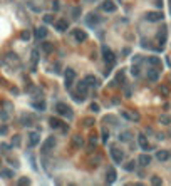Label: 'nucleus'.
Masks as SVG:
<instances>
[{"label":"nucleus","mask_w":171,"mask_h":186,"mask_svg":"<svg viewBox=\"0 0 171 186\" xmlns=\"http://www.w3.org/2000/svg\"><path fill=\"white\" fill-rule=\"evenodd\" d=\"M56 111L59 116H62V118H67V119H72L74 118V112H72V107L67 106V104L64 102H57L56 104Z\"/></svg>","instance_id":"nucleus-1"},{"label":"nucleus","mask_w":171,"mask_h":186,"mask_svg":"<svg viewBox=\"0 0 171 186\" xmlns=\"http://www.w3.org/2000/svg\"><path fill=\"white\" fill-rule=\"evenodd\" d=\"M101 52H102V59L106 61V64H114V62H116V56H114V52L111 50L108 45L101 47Z\"/></svg>","instance_id":"nucleus-2"},{"label":"nucleus","mask_w":171,"mask_h":186,"mask_svg":"<svg viewBox=\"0 0 171 186\" xmlns=\"http://www.w3.org/2000/svg\"><path fill=\"white\" fill-rule=\"evenodd\" d=\"M54 146H56V138L54 136H51V138H47L44 143H42V146H40V153L42 154H47L49 151H52L54 149Z\"/></svg>","instance_id":"nucleus-3"},{"label":"nucleus","mask_w":171,"mask_h":186,"mask_svg":"<svg viewBox=\"0 0 171 186\" xmlns=\"http://www.w3.org/2000/svg\"><path fill=\"white\" fill-rule=\"evenodd\" d=\"M111 158H113L114 163L121 164V163H123V159H124V154H123V151H121V149H118V148H113V149H111Z\"/></svg>","instance_id":"nucleus-4"},{"label":"nucleus","mask_w":171,"mask_h":186,"mask_svg":"<svg viewBox=\"0 0 171 186\" xmlns=\"http://www.w3.org/2000/svg\"><path fill=\"white\" fill-rule=\"evenodd\" d=\"M123 118L124 119H128V121H134V123H138L141 119V116H139V112H136V111H123Z\"/></svg>","instance_id":"nucleus-5"},{"label":"nucleus","mask_w":171,"mask_h":186,"mask_svg":"<svg viewBox=\"0 0 171 186\" xmlns=\"http://www.w3.org/2000/svg\"><path fill=\"white\" fill-rule=\"evenodd\" d=\"M101 9H102L104 12H108V14H114V12L118 10L116 4H114V2H111V0H106V2H102V4H101Z\"/></svg>","instance_id":"nucleus-6"},{"label":"nucleus","mask_w":171,"mask_h":186,"mask_svg":"<svg viewBox=\"0 0 171 186\" xmlns=\"http://www.w3.org/2000/svg\"><path fill=\"white\" fill-rule=\"evenodd\" d=\"M116 178H118V173H116V169H114L113 166H111V168H108V171H106V183H108V185H113L114 181H116Z\"/></svg>","instance_id":"nucleus-7"},{"label":"nucleus","mask_w":171,"mask_h":186,"mask_svg":"<svg viewBox=\"0 0 171 186\" xmlns=\"http://www.w3.org/2000/svg\"><path fill=\"white\" fill-rule=\"evenodd\" d=\"M34 116H32V114H24V116H22L20 118V124L22 126H25V128H30L32 124H34Z\"/></svg>","instance_id":"nucleus-8"},{"label":"nucleus","mask_w":171,"mask_h":186,"mask_svg":"<svg viewBox=\"0 0 171 186\" xmlns=\"http://www.w3.org/2000/svg\"><path fill=\"white\" fill-rule=\"evenodd\" d=\"M54 27H56V30H59V32H66L69 29V22L64 20V19H61V20L54 22Z\"/></svg>","instance_id":"nucleus-9"},{"label":"nucleus","mask_w":171,"mask_h":186,"mask_svg":"<svg viewBox=\"0 0 171 186\" xmlns=\"http://www.w3.org/2000/svg\"><path fill=\"white\" fill-rule=\"evenodd\" d=\"M74 37H76L77 42H86L87 40V32L81 30V29H76V30H74Z\"/></svg>","instance_id":"nucleus-10"},{"label":"nucleus","mask_w":171,"mask_h":186,"mask_svg":"<svg viewBox=\"0 0 171 186\" xmlns=\"http://www.w3.org/2000/svg\"><path fill=\"white\" fill-rule=\"evenodd\" d=\"M39 143H40V134H39V133H30V134H29V146L34 148V146H37Z\"/></svg>","instance_id":"nucleus-11"},{"label":"nucleus","mask_w":171,"mask_h":186,"mask_svg":"<svg viewBox=\"0 0 171 186\" xmlns=\"http://www.w3.org/2000/svg\"><path fill=\"white\" fill-rule=\"evenodd\" d=\"M5 62L7 64H10V66H14V64H15L17 67H19V66H20V61H19V57H17V54H7V57H5Z\"/></svg>","instance_id":"nucleus-12"},{"label":"nucleus","mask_w":171,"mask_h":186,"mask_svg":"<svg viewBox=\"0 0 171 186\" xmlns=\"http://www.w3.org/2000/svg\"><path fill=\"white\" fill-rule=\"evenodd\" d=\"M71 144H72V148H74V149H79V148H81V146L84 144L82 136H79V134L72 136V139H71Z\"/></svg>","instance_id":"nucleus-13"},{"label":"nucleus","mask_w":171,"mask_h":186,"mask_svg":"<svg viewBox=\"0 0 171 186\" xmlns=\"http://www.w3.org/2000/svg\"><path fill=\"white\" fill-rule=\"evenodd\" d=\"M146 19L149 22H158V20L163 19V14H161V12H148V14H146Z\"/></svg>","instance_id":"nucleus-14"},{"label":"nucleus","mask_w":171,"mask_h":186,"mask_svg":"<svg viewBox=\"0 0 171 186\" xmlns=\"http://www.w3.org/2000/svg\"><path fill=\"white\" fill-rule=\"evenodd\" d=\"M138 143H139L141 149H144V151L151 149V146H149V143H148V139H146L144 134H139V136H138Z\"/></svg>","instance_id":"nucleus-15"},{"label":"nucleus","mask_w":171,"mask_h":186,"mask_svg":"<svg viewBox=\"0 0 171 186\" xmlns=\"http://www.w3.org/2000/svg\"><path fill=\"white\" fill-rule=\"evenodd\" d=\"M84 81H86V84H87V86H91V87H97V86H99L97 77H96V76H92V74L86 76V79H84Z\"/></svg>","instance_id":"nucleus-16"},{"label":"nucleus","mask_w":171,"mask_h":186,"mask_svg":"<svg viewBox=\"0 0 171 186\" xmlns=\"http://www.w3.org/2000/svg\"><path fill=\"white\" fill-rule=\"evenodd\" d=\"M32 107L35 109V111H45V107H47V104H45V101L44 99H39V101H34L32 102Z\"/></svg>","instance_id":"nucleus-17"},{"label":"nucleus","mask_w":171,"mask_h":186,"mask_svg":"<svg viewBox=\"0 0 171 186\" xmlns=\"http://www.w3.org/2000/svg\"><path fill=\"white\" fill-rule=\"evenodd\" d=\"M40 50L44 52V54H51L52 50H54V44L52 42H40Z\"/></svg>","instance_id":"nucleus-18"},{"label":"nucleus","mask_w":171,"mask_h":186,"mask_svg":"<svg viewBox=\"0 0 171 186\" xmlns=\"http://www.w3.org/2000/svg\"><path fill=\"white\" fill-rule=\"evenodd\" d=\"M148 79H149V81H153V82H156V81H158V79H159V72H158V67H153V69H149V71H148Z\"/></svg>","instance_id":"nucleus-19"},{"label":"nucleus","mask_w":171,"mask_h":186,"mask_svg":"<svg viewBox=\"0 0 171 186\" xmlns=\"http://www.w3.org/2000/svg\"><path fill=\"white\" fill-rule=\"evenodd\" d=\"M34 35H35V39H45L47 37V29L45 27H39V29H35V32H34Z\"/></svg>","instance_id":"nucleus-20"},{"label":"nucleus","mask_w":171,"mask_h":186,"mask_svg":"<svg viewBox=\"0 0 171 186\" xmlns=\"http://www.w3.org/2000/svg\"><path fill=\"white\" fill-rule=\"evenodd\" d=\"M86 20H87V25H91V27H92V25H97L101 19H99V15H96V14H89Z\"/></svg>","instance_id":"nucleus-21"},{"label":"nucleus","mask_w":171,"mask_h":186,"mask_svg":"<svg viewBox=\"0 0 171 186\" xmlns=\"http://www.w3.org/2000/svg\"><path fill=\"white\" fill-rule=\"evenodd\" d=\"M49 124H51V128L52 129H59V128H62V121H61V119L59 118H51L49 119Z\"/></svg>","instance_id":"nucleus-22"},{"label":"nucleus","mask_w":171,"mask_h":186,"mask_svg":"<svg viewBox=\"0 0 171 186\" xmlns=\"http://www.w3.org/2000/svg\"><path fill=\"white\" fill-rule=\"evenodd\" d=\"M64 77H66V81H74V79H76V71L71 69V67L64 69Z\"/></svg>","instance_id":"nucleus-23"},{"label":"nucleus","mask_w":171,"mask_h":186,"mask_svg":"<svg viewBox=\"0 0 171 186\" xmlns=\"http://www.w3.org/2000/svg\"><path fill=\"white\" fill-rule=\"evenodd\" d=\"M158 42L161 44V47L166 44V27L159 29V32H158Z\"/></svg>","instance_id":"nucleus-24"},{"label":"nucleus","mask_w":171,"mask_h":186,"mask_svg":"<svg viewBox=\"0 0 171 186\" xmlns=\"http://www.w3.org/2000/svg\"><path fill=\"white\" fill-rule=\"evenodd\" d=\"M87 84H86V81H81V82L77 84V92L81 94V96H86L87 94Z\"/></svg>","instance_id":"nucleus-25"},{"label":"nucleus","mask_w":171,"mask_h":186,"mask_svg":"<svg viewBox=\"0 0 171 186\" xmlns=\"http://www.w3.org/2000/svg\"><path fill=\"white\" fill-rule=\"evenodd\" d=\"M138 163H139L141 166H148L151 163V156L149 154H141L139 158H138Z\"/></svg>","instance_id":"nucleus-26"},{"label":"nucleus","mask_w":171,"mask_h":186,"mask_svg":"<svg viewBox=\"0 0 171 186\" xmlns=\"http://www.w3.org/2000/svg\"><path fill=\"white\" fill-rule=\"evenodd\" d=\"M156 158H158L159 161H168V159H170V153H168V151H165V149H161V151H158V153H156Z\"/></svg>","instance_id":"nucleus-27"},{"label":"nucleus","mask_w":171,"mask_h":186,"mask_svg":"<svg viewBox=\"0 0 171 186\" xmlns=\"http://www.w3.org/2000/svg\"><path fill=\"white\" fill-rule=\"evenodd\" d=\"M148 64L149 66H153V67H161V61H159V57H148Z\"/></svg>","instance_id":"nucleus-28"},{"label":"nucleus","mask_w":171,"mask_h":186,"mask_svg":"<svg viewBox=\"0 0 171 186\" xmlns=\"http://www.w3.org/2000/svg\"><path fill=\"white\" fill-rule=\"evenodd\" d=\"M96 143H97V134H96V133H92V134L89 136V149H91V151L96 148Z\"/></svg>","instance_id":"nucleus-29"},{"label":"nucleus","mask_w":171,"mask_h":186,"mask_svg":"<svg viewBox=\"0 0 171 186\" xmlns=\"http://www.w3.org/2000/svg\"><path fill=\"white\" fill-rule=\"evenodd\" d=\"M0 178L10 180V178H14V171L12 169H0Z\"/></svg>","instance_id":"nucleus-30"},{"label":"nucleus","mask_w":171,"mask_h":186,"mask_svg":"<svg viewBox=\"0 0 171 186\" xmlns=\"http://www.w3.org/2000/svg\"><path fill=\"white\" fill-rule=\"evenodd\" d=\"M81 12H82L81 10V7H74L72 9V19L74 20H77L79 17H81Z\"/></svg>","instance_id":"nucleus-31"},{"label":"nucleus","mask_w":171,"mask_h":186,"mask_svg":"<svg viewBox=\"0 0 171 186\" xmlns=\"http://www.w3.org/2000/svg\"><path fill=\"white\" fill-rule=\"evenodd\" d=\"M30 37H32L30 30H22L20 32V39L22 40H30Z\"/></svg>","instance_id":"nucleus-32"},{"label":"nucleus","mask_w":171,"mask_h":186,"mask_svg":"<svg viewBox=\"0 0 171 186\" xmlns=\"http://www.w3.org/2000/svg\"><path fill=\"white\" fill-rule=\"evenodd\" d=\"M84 126H86V128H91V126H94V124H96V121H94V118H84Z\"/></svg>","instance_id":"nucleus-33"},{"label":"nucleus","mask_w":171,"mask_h":186,"mask_svg":"<svg viewBox=\"0 0 171 186\" xmlns=\"http://www.w3.org/2000/svg\"><path fill=\"white\" fill-rule=\"evenodd\" d=\"M131 139V133L129 131H124V133H121L119 134V141H129Z\"/></svg>","instance_id":"nucleus-34"},{"label":"nucleus","mask_w":171,"mask_h":186,"mask_svg":"<svg viewBox=\"0 0 171 186\" xmlns=\"http://www.w3.org/2000/svg\"><path fill=\"white\" fill-rule=\"evenodd\" d=\"M37 61H39V50H37V49H34V50H32V64H34V69H35Z\"/></svg>","instance_id":"nucleus-35"},{"label":"nucleus","mask_w":171,"mask_h":186,"mask_svg":"<svg viewBox=\"0 0 171 186\" xmlns=\"http://www.w3.org/2000/svg\"><path fill=\"white\" fill-rule=\"evenodd\" d=\"M131 74H133L134 77H138V76H139V66H138V64H134V62H133V67H131Z\"/></svg>","instance_id":"nucleus-36"},{"label":"nucleus","mask_w":171,"mask_h":186,"mask_svg":"<svg viewBox=\"0 0 171 186\" xmlns=\"http://www.w3.org/2000/svg\"><path fill=\"white\" fill-rule=\"evenodd\" d=\"M116 82H124V71L118 72V76H116ZM116 82H113V86H114Z\"/></svg>","instance_id":"nucleus-37"},{"label":"nucleus","mask_w":171,"mask_h":186,"mask_svg":"<svg viewBox=\"0 0 171 186\" xmlns=\"http://www.w3.org/2000/svg\"><path fill=\"white\" fill-rule=\"evenodd\" d=\"M134 168H136L134 161H129V163H126V164H124V169L126 171H134Z\"/></svg>","instance_id":"nucleus-38"},{"label":"nucleus","mask_w":171,"mask_h":186,"mask_svg":"<svg viewBox=\"0 0 171 186\" xmlns=\"http://www.w3.org/2000/svg\"><path fill=\"white\" fill-rule=\"evenodd\" d=\"M104 123H111V124H116V118H114L113 114H109V116H106V118L102 119Z\"/></svg>","instance_id":"nucleus-39"},{"label":"nucleus","mask_w":171,"mask_h":186,"mask_svg":"<svg viewBox=\"0 0 171 186\" xmlns=\"http://www.w3.org/2000/svg\"><path fill=\"white\" fill-rule=\"evenodd\" d=\"M12 146H15V148L17 146H20V136L19 134H15L14 138H12Z\"/></svg>","instance_id":"nucleus-40"},{"label":"nucleus","mask_w":171,"mask_h":186,"mask_svg":"<svg viewBox=\"0 0 171 186\" xmlns=\"http://www.w3.org/2000/svg\"><path fill=\"white\" fill-rule=\"evenodd\" d=\"M17 185H19V186H25V185H30V180H29V178H20V180L17 181Z\"/></svg>","instance_id":"nucleus-41"},{"label":"nucleus","mask_w":171,"mask_h":186,"mask_svg":"<svg viewBox=\"0 0 171 186\" xmlns=\"http://www.w3.org/2000/svg\"><path fill=\"white\" fill-rule=\"evenodd\" d=\"M99 104L97 102H91V106H89V111H92V112H99Z\"/></svg>","instance_id":"nucleus-42"},{"label":"nucleus","mask_w":171,"mask_h":186,"mask_svg":"<svg viewBox=\"0 0 171 186\" xmlns=\"http://www.w3.org/2000/svg\"><path fill=\"white\" fill-rule=\"evenodd\" d=\"M44 22H45V24H54V15L45 14V15H44Z\"/></svg>","instance_id":"nucleus-43"},{"label":"nucleus","mask_w":171,"mask_h":186,"mask_svg":"<svg viewBox=\"0 0 171 186\" xmlns=\"http://www.w3.org/2000/svg\"><path fill=\"white\" fill-rule=\"evenodd\" d=\"M161 183H163V181H161V178L159 176H153V178H151V185H161Z\"/></svg>","instance_id":"nucleus-44"},{"label":"nucleus","mask_w":171,"mask_h":186,"mask_svg":"<svg viewBox=\"0 0 171 186\" xmlns=\"http://www.w3.org/2000/svg\"><path fill=\"white\" fill-rule=\"evenodd\" d=\"M9 163H12V164H14V168H19V159H15V158H9Z\"/></svg>","instance_id":"nucleus-45"},{"label":"nucleus","mask_w":171,"mask_h":186,"mask_svg":"<svg viewBox=\"0 0 171 186\" xmlns=\"http://www.w3.org/2000/svg\"><path fill=\"white\" fill-rule=\"evenodd\" d=\"M4 107H5V111H14V106H12L9 101H5V102H4Z\"/></svg>","instance_id":"nucleus-46"},{"label":"nucleus","mask_w":171,"mask_h":186,"mask_svg":"<svg viewBox=\"0 0 171 186\" xmlns=\"http://www.w3.org/2000/svg\"><path fill=\"white\" fill-rule=\"evenodd\" d=\"M59 9H61V5H59V2H57V0H54V2H52V10H54V12H57Z\"/></svg>","instance_id":"nucleus-47"},{"label":"nucleus","mask_w":171,"mask_h":186,"mask_svg":"<svg viewBox=\"0 0 171 186\" xmlns=\"http://www.w3.org/2000/svg\"><path fill=\"white\" fill-rule=\"evenodd\" d=\"M108 139H109V131L102 129V141L104 143H108Z\"/></svg>","instance_id":"nucleus-48"},{"label":"nucleus","mask_w":171,"mask_h":186,"mask_svg":"<svg viewBox=\"0 0 171 186\" xmlns=\"http://www.w3.org/2000/svg\"><path fill=\"white\" fill-rule=\"evenodd\" d=\"M159 123H163V124H170V118H168V116H161V118H159Z\"/></svg>","instance_id":"nucleus-49"},{"label":"nucleus","mask_w":171,"mask_h":186,"mask_svg":"<svg viewBox=\"0 0 171 186\" xmlns=\"http://www.w3.org/2000/svg\"><path fill=\"white\" fill-rule=\"evenodd\" d=\"M0 149H2V153H7V151L10 149V146H9V144H4V143H2V144H0Z\"/></svg>","instance_id":"nucleus-50"},{"label":"nucleus","mask_w":171,"mask_h":186,"mask_svg":"<svg viewBox=\"0 0 171 186\" xmlns=\"http://www.w3.org/2000/svg\"><path fill=\"white\" fill-rule=\"evenodd\" d=\"M0 118L4 119V121H7V119H9V114H7V111H0Z\"/></svg>","instance_id":"nucleus-51"},{"label":"nucleus","mask_w":171,"mask_h":186,"mask_svg":"<svg viewBox=\"0 0 171 186\" xmlns=\"http://www.w3.org/2000/svg\"><path fill=\"white\" fill-rule=\"evenodd\" d=\"M7 133H9V128H7V126H2V128H0V134H7Z\"/></svg>","instance_id":"nucleus-52"},{"label":"nucleus","mask_w":171,"mask_h":186,"mask_svg":"<svg viewBox=\"0 0 171 186\" xmlns=\"http://www.w3.org/2000/svg\"><path fill=\"white\" fill-rule=\"evenodd\" d=\"M133 62L139 64V62H141V56H134V57H133Z\"/></svg>","instance_id":"nucleus-53"},{"label":"nucleus","mask_w":171,"mask_h":186,"mask_svg":"<svg viewBox=\"0 0 171 186\" xmlns=\"http://www.w3.org/2000/svg\"><path fill=\"white\" fill-rule=\"evenodd\" d=\"M161 92H163V94L166 96V94H168V87H161Z\"/></svg>","instance_id":"nucleus-54"},{"label":"nucleus","mask_w":171,"mask_h":186,"mask_svg":"<svg viewBox=\"0 0 171 186\" xmlns=\"http://www.w3.org/2000/svg\"><path fill=\"white\" fill-rule=\"evenodd\" d=\"M10 91H12V94H19V89H15V87H12Z\"/></svg>","instance_id":"nucleus-55"},{"label":"nucleus","mask_w":171,"mask_h":186,"mask_svg":"<svg viewBox=\"0 0 171 186\" xmlns=\"http://www.w3.org/2000/svg\"><path fill=\"white\" fill-rule=\"evenodd\" d=\"M156 5L161 7V5H163V0H156Z\"/></svg>","instance_id":"nucleus-56"},{"label":"nucleus","mask_w":171,"mask_h":186,"mask_svg":"<svg viewBox=\"0 0 171 186\" xmlns=\"http://www.w3.org/2000/svg\"><path fill=\"white\" fill-rule=\"evenodd\" d=\"M170 10H171V0H170Z\"/></svg>","instance_id":"nucleus-57"}]
</instances>
